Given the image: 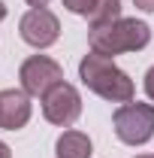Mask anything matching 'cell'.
Listing matches in <instances>:
<instances>
[{
    "label": "cell",
    "instance_id": "1",
    "mask_svg": "<svg viewBox=\"0 0 154 158\" xmlns=\"http://www.w3.org/2000/svg\"><path fill=\"white\" fill-rule=\"evenodd\" d=\"M79 79L88 85V91L100 94L103 100H112V103H130L136 94L133 79L127 76L109 55H100V52H91V55L82 58Z\"/></svg>",
    "mask_w": 154,
    "mask_h": 158
},
{
    "label": "cell",
    "instance_id": "2",
    "mask_svg": "<svg viewBox=\"0 0 154 158\" xmlns=\"http://www.w3.org/2000/svg\"><path fill=\"white\" fill-rule=\"evenodd\" d=\"M88 43H91V52H100V55H124V52H139L151 43V27L139 19H121L112 21V24H103V27H91L88 34Z\"/></svg>",
    "mask_w": 154,
    "mask_h": 158
},
{
    "label": "cell",
    "instance_id": "3",
    "mask_svg": "<svg viewBox=\"0 0 154 158\" xmlns=\"http://www.w3.org/2000/svg\"><path fill=\"white\" fill-rule=\"evenodd\" d=\"M112 125H115V134L121 143L127 146H142L154 137V106L151 103H139V100H130V103H121L112 116Z\"/></svg>",
    "mask_w": 154,
    "mask_h": 158
},
{
    "label": "cell",
    "instance_id": "4",
    "mask_svg": "<svg viewBox=\"0 0 154 158\" xmlns=\"http://www.w3.org/2000/svg\"><path fill=\"white\" fill-rule=\"evenodd\" d=\"M18 79H21V88L30 98H45L55 85L64 82V67L58 61L45 58V55H33V58H27L21 64Z\"/></svg>",
    "mask_w": 154,
    "mask_h": 158
},
{
    "label": "cell",
    "instance_id": "5",
    "mask_svg": "<svg viewBox=\"0 0 154 158\" xmlns=\"http://www.w3.org/2000/svg\"><path fill=\"white\" fill-rule=\"evenodd\" d=\"M18 34L21 40L27 43V46H33V49H48V46H55L60 37V21L55 12H48L45 6H39V9H30V12H24L18 21Z\"/></svg>",
    "mask_w": 154,
    "mask_h": 158
},
{
    "label": "cell",
    "instance_id": "6",
    "mask_svg": "<svg viewBox=\"0 0 154 158\" xmlns=\"http://www.w3.org/2000/svg\"><path fill=\"white\" fill-rule=\"evenodd\" d=\"M42 116L48 118L52 125L70 128V125L82 116V94H79L70 82L55 85V88L42 98Z\"/></svg>",
    "mask_w": 154,
    "mask_h": 158
},
{
    "label": "cell",
    "instance_id": "7",
    "mask_svg": "<svg viewBox=\"0 0 154 158\" xmlns=\"http://www.w3.org/2000/svg\"><path fill=\"white\" fill-rule=\"evenodd\" d=\"M30 122V94L24 88H6L0 91V128L18 131Z\"/></svg>",
    "mask_w": 154,
    "mask_h": 158
},
{
    "label": "cell",
    "instance_id": "8",
    "mask_svg": "<svg viewBox=\"0 0 154 158\" xmlns=\"http://www.w3.org/2000/svg\"><path fill=\"white\" fill-rule=\"evenodd\" d=\"M55 155L58 158H91V140L82 131H64L55 143Z\"/></svg>",
    "mask_w": 154,
    "mask_h": 158
},
{
    "label": "cell",
    "instance_id": "9",
    "mask_svg": "<svg viewBox=\"0 0 154 158\" xmlns=\"http://www.w3.org/2000/svg\"><path fill=\"white\" fill-rule=\"evenodd\" d=\"M118 19H121V3H118V0H100L97 9L88 15L91 27H103V24H112V21H118Z\"/></svg>",
    "mask_w": 154,
    "mask_h": 158
},
{
    "label": "cell",
    "instance_id": "10",
    "mask_svg": "<svg viewBox=\"0 0 154 158\" xmlns=\"http://www.w3.org/2000/svg\"><path fill=\"white\" fill-rule=\"evenodd\" d=\"M60 3H64L70 12H76V15H85V19H88V15L97 9L100 0H60Z\"/></svg>",
    "mask_w": 154,
    "mask_h": 158
},
{
    "label": "cell",
    "instance_id": "11",
    "mask_svg": "<svg viewBox=\"0 0 154 158\" xmlns=\"http://www.w3.org/2000/svg\"><path fill=\"white\" fill-rule=\"evenodd\" d=\"M145 94L154 100V67L148 70V73H145Z\"/></svg>",
    "mask_w": 154,
    "mask_h": 158
},
{
    "label": "cell",
    "instance_id": "12",
    "mask_svg": "<svg viewBox=\"0 0 154 158\" xmlns=\"http://www.w3.org/2000/svg\"><path fill=\"white\" fill-rule=\"evenodd\" d=\"M133 6L145 9V12H154V0H133Z\"/></svg>",
    "mask_w": 154,
    "mask_h": 158
},
{
    "label": "cell",
    "instance_id": "13",
    "mask_svg": "<svg viewBox=\"0 0 154 158\" xmlns=\"http://www.w3.org/2000/svg\"><path fill=\"white\" fill-rule=\"evenodd\" d=\"M0 158H12V152H9V146L0 140Z\"/></svg>",
    "mask_w": 154,
    "mask_h": 158
},
{
    "label": "cell",
    "instance_id": "14",
    "mask_svg": "<svg viewBox=\"0 0 154 158\" xmlns=\"http://www.w3.org/2000/svg\"><path fill=\"white\" fill-rule=\"evenodd\" d=\"M27 3H30L33 9H39V6H48V0H27Z\"/></svg>",
    "mask_w": 154,
    "mask_h": 158
},
{
    "label": "cell",
    "instance_id": "15",
    "mask_svg": "<svg viewBox=\"0 0 154 158\" xmlns=\"http://www.w3.org/2000/svg\"><path fill=\"white\" fill-rule=\"evenodd\" d=\"M6 19V3H3V0H0V21Z\"/></svg>",
    "mask_w": 154,
    "mask_h": 158
},
{
    "label": "cell",
    "instance_id": "16",
    "mask_svg": "<svg viewBox=\"0 0 154 158\" xmlns=\"http://www.w3.org/2000/svg\"><path fill=\"white\" fill-rule=\"evenodd\" d=\"M136 158H154V152H142V155H136Z\"/></svg>",
    "mask_w": 154,
    "mask_h": 158
}]
</instances>
